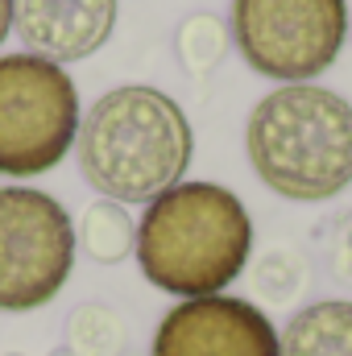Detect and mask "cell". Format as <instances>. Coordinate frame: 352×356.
Here are the masks:
<instances>
[{
	"label": "cell",
	"instance_id": "6da1fadb",
	"mask_svg": "<svg viewBox=\"0 0 352 356\" xmlns=\"http://www.w3.org/2000/svg\"><path fill=\"white\" fill-rule=\"evenodd\" d=\"M133 253L145 282L175 298L224 294L249 266L253 220L228 186L178 182L145 203Z\"/></svg>",
	"mask_w": 352,
	"mask_h": 356
},
{
	"label": "cell",
	"instance_id": "7a4b0ae2",
	"mask_svg": "<svg viewBox=\"0 0 352 356\" xmlns=\"http://www.w3.org/2000/svg\"><path fill=\"white\" fill-rule=\"evenodd\" d=\"M79 170L112 203H150L182 182L195 137L191 120L166 91L129 83L88 108L75 137Z\"/></svg>",
	"mask_w": 352,
	"mask_h": 356
},
{
	"label": "cell",
	"instance_id": "3957f363",
	"mask_svg": "<svg viewBox=\"0 0 352 356\" xmlns=\"http://www.w3.org/2000/svg\"><path fill=\"white\" fill-rule=\"evenodd\" d=\"M245 149L273 195L323 203L352 182V104L319 83H282L249 112Z\"/></svg>",
	"mask_w": 352,
	"mask_h": 356
},
{
	"label": "cell",
	"instance_id": "277c9868",
	"mask_svg": "<svg viewBox=\"0 0 352 356\" xmlns=\"http://www.w3.org/2000/svg\"><path fill=\"white\" fill-rule=\"evenodd\" d=\"M79 91L67 67L38 54H0V175L54 170L79 137Z\"/></svg>",
	"mask_w": 352,
	"mask_h": 356
},
{
	"label": "cell",
	"instance_id": "5b68a950",
	"mask_svg": "<svg viewBox=\"0 0 352 356\" xmlns=\"http://www.w3.org/2000/svg\"><path fill=\"white\" fill-rule=\"evenodd\" d=\"M75 224L38 186H0V311L54 302L75 269Z\"/></svg>",
	"mask_w": 352,
	"mask_h": 356
},
{
	"label": "cell",
	"instance_id": "8992f818",
	"mask_svg": "<svg viewBox=\"0 0 352 356\" xmlns=\"http://www.w3.org/2000/svg\"><path fill=\"white\" fill-rule=\"evenodd\" d=\"M344 0H232V42L241 58L282 83L323 75L344 46Z\"/></svg>",
	"mask_w": 352,
	"mask_h": 356
},
{
	"label": "cell",
	"instance_id": "52a82bcc",
	"mask_svg": "<svg viewBox=\"0 0 352 356\" xmlns=\"http://www.w3.org/2000/svg\"><path fill=\"white\" fill-rule=\"evenodd\" d=\"M150 356H282L278 327L257 302L232 294L178 298L158 319Z\"/></svg>",
	"mask_w": 352,
	"mask_h": 356
},
{
	"label": "cell",
	"instance_id": "ba28073f",
	"mask_svg": "<svg viewBox=\"0 0 352 356\" xmlns=\"http://www.w3.org/2000/svg\"><path fill=\"white\" fill-rule=\"evenodd\" d=\"M116 29V0H13V33L58 67L91 58Z\"/></svg>",
	"mask_w": 352,
	"mask_h": 356
},
{
	"label": "cell",
	"instance_id": "9c48e42d",
	"mask_svg": "<svg viewBox=\"0 0 352 356\" xmlns=\"http://www.w3.org/2000/svg\"><path fill=\"white\" fill-rule=\"evenodd\" d=\"M282 356H352V298H319L278 332Z\"/></svg>",
	"mask_w": 352,
	"mask_h": 356
},
{
	"label": "cell",
	"instance_id": "30bf717a",
	"mask_svg": "<svg viewBox=\"0 0 352 356\" xmlns=\"http://www.w3.org/2000/svg\"><path fill=\"white\" fill-rule=\"evenodd\" d=\"M75 245L88 253L95 266H120V261H129V257H133V249H137L133 216L125 211V203L95 199L88 211L79 216Z\"/></svg>",
	"mask_w": 352,
	"mask_h": 356
},
{
	"label": "cell",
	"instance_id": "8fae6325",
	"mask_svg": "<svg viewBox=\"0 0 352 356\" xmlns=\"http://www.w3.org/2000/svg\"><path fill=\"white\" fill-rule=\"evenodd\" d=\"M67 348L75 356H120L125 353V323L112 307L83 302L67 319Z\"/></svg>",
	"mask_w": 352,
	"mask_h": 356
},
{
	"label": "cell",
	"instance_id": "7c38bea8",
	"mask_svg": "<svg viewBox=\"0 0 352 356\" xmlns=\"http://www.w3.org/2000/svg\"><path fill=\"white\" fill-rule=\"evenodd\" d=\"M178 58L191 75H211L228 54V25L211 13H195L178 25Z\"/></svg>",
	"mask_w": 352,
	"mask_h": 356
},
{
	"label": "cell",
	"instance_id": "4fadbf2b",
	"mask_svg": "<svg viewBox=\"0 0 352 356\" xmlns=\"http://www.w3.org/2000/svg\"><path fill=\"white\" fill-rule=\"evenodd\" d=\"M253 282H257V290H262L269 302H290L307 286V261H303V253L278 245V249H269L262 261H257Z\"/></svg>",
	"mask_w": 352,
	"mask_h": 356
},
{
	"label": "cell",
	"instance_id": "5bb4252c",
	"mask_svg": "<svg viewBox=\"0 0 352 356\" xmlns=\"http://www.w3.org/2000/svg\"><path fill=\"white\" fill-rule=\"evenodd\" d=\"M328 266H332V277L352 286V211L332 228V245H328Z\"/></svg>",
	"mask_w": 352,
	"mask_h": 356
},
{
	"label": "cell",
	"instance_id": "9a60e30c",
	"mask_svg": "<svg viewBox=\"0 0 352 356\" xmlns=\"http://www.w3.org/2000/svg\"><path fill=\"white\" fill-rule=\"evenodd\" d=\"M13 33V0H0V46Z\"/></svg>",
	"mask_w": 352,
	"mask_h": 356
},
{
	"label": "cell",
	"instance_id": "2e32d148",
	"mask_svg": "<svg viewBox=\"0 0 352 356\" xmlns=\"http://www.w3.org/2000/svg\"><path fill=\"white\" fill-rule=\"evenodd\" d=\"M50 356H75V353H71V348L63 344V348H54V353H50Z\"/></svg>",
	"mask_w": 352,
	"mask_h": 356
},
{
	"label": "cell",
	"instance_id": "e0dca14e",
	"mask_svg": "<svg viewBox=\"0 0 352 356\" xmlns=\"http://www.w3.org/2000/svg\"><path fill=\"white\" fill-rule=\"evenodd\" d=\"M4 356H21V353H4Z\"/></svg>",
	"mask_w": 352,
	"mask_h": 356
}]
</instances>
